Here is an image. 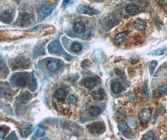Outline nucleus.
I'll list each match as a JSON object with an SVG mask.
<instances>
[{
	"label": "nucleus",
	"instance_id": "nucleus-1",
	"mask_svg": "<svg viewBox=\"0 0 167 140\" xmlns=\"http://www.w3.org/2000/svg\"><path fill=\"white\" fill-rule=\"evenodd\" d=\"M76 11L79 13L85 14V15H98L100 13L99 11L95 9H93L83 4H80L76 8Z\"/></svg>",
	"mask_w": 167,
	"mask_h": 140
},
{
	"label": "nucleus",
	"instance_id": "nucleus-2",
	"mask_svg": "<svg viewBox=\"0 0 167 140\" xmlns=\"http://www.w3.org/2000/svg\"><path fill=\"white\" fill-rule=\"evenodd\" d=\"M13 81L17 86L23 87L27 85L28 79V77L26 75L23 74H18L17 76H15L14 77V79Z\"/></svg>",
	"mask_w": 167,
	"mask_h": 140
},
{
	"label": "nucleus",
	"instance_id": "nucleus-3",
	"mask_svg": "<svg viewBox=\"0 0 167 140\" xmlns=\"http://www.w3.org/2000/svg\"><path fill=\"white\" fill-rule=\"evenodd\" d=\"M105 130L103 122H95L90 126V132L93 134H100L104 132Z\"/></svg>",
	"mask_w": 167,
	"mask_h": 140
},
{
	"label": "nucleus",
	"instance_id": "nucleus-4",
	"mask_svg": "<svg viewBox=\"0 0 167 140\" xmlns=\"http://www.w3.org/2000/svg\"><path fill=\"white\" fill-rule=\"evenodd\" d=\"M34 21V18L33 15L28 13H24L20 16V24L23 26H28L33 24Z\"/></svg>",
	"mask_w": 167,
	"mask_h": 140
},
{
	"label": "nucleus",
	"instance_id": "nucleus-5",
	"mask_svg": "<svg viewBox=\"0 0 167 140\" xmlns=\"http://www.w3.org/2000/svg\"><path fill=\"white\" fill-rule=\"evenodd\" d=\"M33 130V126L29 123H23L20 126V133L23 138H27Z\"/></svg>",
	"mask_w": 167,
	"mask_h": 140
},
{
	"label": "nucleus",
	"instance_id": "nucleus-6",
	"mask_svg": "<svg viewBox=\"0 0 167 140\" xmlns=\"http://www.w3.org/2000/svg\"><path fill=\"white\" fill-rule=\"evenodd\" d=\"M53 9L48 4H43V6L40 9V17H41V19H45L46 17L50 16L51 14L52 13Z\"/></svg>",
	"mask_w": 167,
	"mask_h": 140
},
{
	"label": "nucleus",
	"instance_id": "nucleus-7",
	"mask_svg": "<svg viewBox=\"0 0 167 140\" xmlns=\"http://www.w3.org/2000/svg\"><path fill=\"white\" fill-rule=\"evenodd\" d=\"M151 115V111L148 108H145L142 110L139 113V119L142 123L146 124L150 121Z\"/></svg>",
	"mask_w": 167,
	"mask_h": 140
},
{
	"label": "nucleus",
	"instance_id": "nucleus-8",
	"mask_svg": "<svg viewBox=\"0 0 167 140\" xmlns=\"http://www.w3.org/2000/svg\"><path fill=\"white\" fill-rule=\"evenodd\" d=\"M61 48V44L58 41H53L48 46L49 52L51 54H57L59 52Z\"/></svg>",
	"mask_w": 167,
	"mask_h": 140
},
{
	"label": "nucleus",
	"instance_id": "nucleus-9",
	"mask_svg": "<svg viewBox=\"0 0 167 140\" xmlns=\"http://www.w3.org/2000/svg\"><path fill=\"white\" fill-rule=\"evenodd\" d=\"M73 29L74 32H76V34H81L84 32L85 29V25L84 23L81 21L75 22L73 25Z\"/></svg>",
	"mask_w": 167,
	"mask_h": 140
},
{
	"label": "nucleus",
	"instance_id": "nucleus-10",
	"mask_svg": "<svg viewBox=\"0 0 167 140\" xmlns=\"http://www.w3.org/2000/svg\"><path fill=\"white\" fill-rule=\"evenodd\" d=\"M60 67V65L58 60L53 59L48 62L47 64V68L51 72L57 71Z\"/></svg>",
	"mask_w": 167,
	"mask_h": 140
},
{
	"label": "nucleus",
	"instance_id": "nucleus-11",
	"mask_svg": "<svg viewBox=\"0 0 167 140\" xmlns=\"http://www.w3.org/2000/svg\"><path fill=\"white\" fill-rule=\"evenodd\" d=\"M126 11L129 15H134L138 13L139 8L136 4L131 3L127 6L126 8Z\"/></svg>",
	"mask_w": 167,
	"mask_h": 140
},
{
	"label": "nucleus",
	"instance_id": "nucleus-12",
	"mask_svg": "<svg viewBox=\"0 0 167 140\" xmlns=\"http://www.w3.org/2000/svg\"><path fill=\"white\" fill-rule=\"evenodd\" d=\"M97 84V82L94 78L88 77L84 81V85L88 89H93Z\"/></svg>",
	"mask_w": 167,
	"mask_h": 140
},
{
	"label": "nucleus",
	"instance_id": "nucleus-13",
	"mask_svg": "<svg viewBox=\"0 0 167 140\" xmlns=\"http://www.w3.org/2000/svg\"><path fill=\"white\" fill-rule=\"evenodd\" d=\"M91 96L95 100L101 101L104 99V92L102 89H97L91 93Z\"/></svg>",
	"mask_w": 167,
	"mask_h": 140
},
{
	"label": "nucleus",
	"instance_id": "nucleus-14",
	"mask_svg": "<svg viewBox=\"0 0 167 140\" xmlns=\"http://www.w3.org/2000/svg\"><path fill=\"white\" fill-rule=\"evenodd\" d=\"M13 20V16L11 12L4 11L1 15V20L4 23H10Z\"/></svg>",
	"mask_w": 167,
	"mask_h": 140
},
{
	"label": "nucleus",
	"instance_id": "nucleus-15",
	"mask_svg": "<svg viewBox=\"0 0 167 140\" xmlns=\"http://www.w3.org/2000/svg\"><path fill=\"white\" fill-rule=\"evenodd\" d=\"M66 97L67 92L63 88H58L54 93V97L59 100H64Z\"/></svg>",
	"mask_w": 167,
	"mask_h": 140
},
{
	"label": "nucleus",
	"instance_id": "nucleus-16",
	"mask_svg": "<svg viewBox=\"0 0 167 140\" xmlns=\"http://www.w3.org/2000/svg\"><path fill=\"white\" fill-rule=\"evenodd\" d=\"M128 36V33L127 32H122L118 34L116 36L115 38V43L116 44H120L123 43L126 40Z\"/></svg>",
	"mask_w": 167,
	"mask_h": 140
},
{
	"label": "nucleus",
	"instance_id": "nucleus-17",
	"mask_svg": "<svg viewBox=\"0 0 167 140\" xmlns=\"http://www.w3.org/2000/svg\"><path fill=\"white\" fill-rule=\"evenodd\" d=\"M133 26H134V27L137 30L142 31L143 29H144L146 27V24L144 21L141 20V19L138 18V19H137V20L134 21Z\"/></svg>",
	"mask_w": 167,
	"mask_h": 140
},
{
	"label": "nucleus",
	"instance_id": "nucleus-18",
	"mask_svg": "<svg viewBox=\"0 0 167 140\" xmlns=\"http://www.w3.org/2000/svg\"><path fill=\"white\" fill-rule=\"evenodd\" d=\"M111 89L115 94H118V93L122 92L123 90V86L120 82H115L111 83Z\"/></svg>",
	"mask_w": 167,
	"mask_h": 140
},
{
	"label": "nucleus",
	"instance_id": "nucleus-19",
	"mask_svg": "<svg viewBox=\"0 0 167 140\" xmlns=\"http://www.w3.org/2000/svg\"><path fill=\"white\" fill-rule=\"evenodd\" d=\"M101 111V110L100 107L98 106H96V105L91 106L88 110L89 114L91 116H96L97 115H98L99 114H100Z\"/></svg>",
	"mask_w": 167,
	"mask_h": 140
},
{
	"label": "nucleus",
	"instance_id": "nucleus-20",
	"mask_svg": "<svg viewBox=\"0 0 167 140\" xmlns=\"http://www.w3.org/2000/svg\"><path fill=\"white\" fill-rule=\"evenodd\" d=\"M35 134L37 136H41L45 133V129L42 125H36L34 129Z\"/></svg>",
	"mask_w": 167,
	"mask_h": 140
},
{
	"label": "nucleus",
	"instance_id": "nucleus-21",
	"mask_svg": "<svg viewBox=\"0 0 167 140\" xmlns=\"http://www.w3.org/2000/svg\"><path fill=\"white\" fill-rule=\"evenodd\" d=\"M81 49H82V46L80 43H78V42L73 43L71 45V50L74 52L75 53L80 52Z\"/></svg>",
	"mask_w": 167,
	"mask_h": 140
},
{
	"label": "nucleus",
	"instance_id": "nucleus-22",
	"mask_svg": "<svg viewBox=\"0 0 167 140\" xmlns=\"http://www.w3.org/2000/svg\"><path fill=\"white\" fill-rule=\"evenodd\" d=\"M155 134L154 132L150 131V132H147L143 137L142 140H155Z\"/></svg>",
	"mask_w": 167,
	"mask_h": 140
},
{
	"label": "nucleus",
	"instance_id": "nucleus-23",
	"mask_svg": "<svg viewBox=\"0 0 167 140\" xmlns=\"http://www.w3.org/2000/svg\"><path fill=\"white\" fill-rule=\"evenodd\" d=\"M118 129L122 132H127L129 129L128 126L127 125L126 122H125V121H120V122L118 123Z\"/></svg>",
	"mask_w": 167,
	"mask_h": 140
},
{
	"label": "nucleus",
	"instance_id": "nucleus-24",
	"mask_svg": "<svg viewBox=\"0 0 167 140\" xmlns=\"http://www.w3.org/2000/svg\"><path fill=\"white\" fill-rule=\"evenodd\" d=\"M157 64H158V62L156 61V60H153V61H151L150 62V65H149V71H150V73L151 75L154 74L155 69L156 67Z\"/></svg>",
	"mask_w": 167,
	"mask_h": 140
},
{
	"label": "nucleus",
	"instance_id": "nucleus-25",
	"mask_svg": "<svg viewBox=\"0 0 167 140\" xmlns=\"http://www.w3.org/2000/svg\"><path fill=\"white\" fill-rule=\"evenodd\" d=\"M76 100H77L76 97L75 95H69V97H68V104H71V105L75 104V103L76 102Z\"/></svg>",
	"mask_w": 167,
	"mask_h": 140
},
{
	"label": "nucleus",
	"instance_id": "nucleus-26",
	"mask_svg": "<svg viewBox=\"0 0 167 140\" xmlns=\"http://www.w3.org/2000/svg\"><path fill=\"white\" fill-rule=\"evenodd\" d=\"M128 121L129 125L132 126V127H134V126H135L137 124V120L133 117V116H130V117H129V118L128 119Z\"/></svg>",
	"mask_w": 167,
	"mask_h": 140
},
{
	"label": "nucleus",
	"instance_id": "nucleus-27",
	"mask_svg": "<svg viewBox=\"0 0 167 140\" xmlns=\"http://www.w3.org/2000/svg\"><path fill=\"white\" fill-rule=\"evenodd\" d=\"M163 54V50L161 49H156L154 51H152L150 53V54L151 55H160Z\"/></svg>",
	"mask_w": 167,
	"mask_h": 140
},
{
	"label": "nucleus",
	"instance_id": "nucleus-28",
	"mask_svg": "<svg viewBox=\"0 0 167 140\" xmlns=\"http://www.w3.org/2000/svg\"><path fill=\"white\" fill-rule=\"evenodd\" d=\"M5 140H18V139L16 136V134H15L13 132L10 134V136H9Z\"/></svg>",
	"mask_w": 167,
	"mask_h": 140
},
{
	"label": "nucleus",
	"instance_id": "nucleus-29",
	"mask_svg": "<svg viewBox=\"0 0 167 140\" xmlns=\"http://www.w3.org/2000/svg\"><path fill=\"white\" fill-rule=\"evenodd\" d=\"M0 136H1V139H3L4 138V137L5 136V132H4L2 130H1V132H0Z\"/></svg>",
	"mask_w": 167,
	"mask_h": 140
},
{
	"label": "nucleus",
	"instance_id": "nucleus-30",
	"mask_svg": "<svg viewBox=\"0 0 167 140\" xmlns=\"http://www.w3.org/2000/svg\"><path fill=\"white\" fill-rule=\"evenodd\" d=\"M71 3V1H64L63 2V4H62V6H67L68 4H70Z\"/></svg>",
	"mask_w": 167,
	"mask_h": 140
},
{
	"label": "nucleus",
	"instance_id": "nucleus-31",
	"mask_svg": "<svg viewBox=\"0 0 167 140\" xmlns=\"http://www.w3.org/2000/svg\"><path fill=\"white\" fill-rule=\"evenodd\" d=\"M40 140H50V139L48 138H43L42 139H41Z\"/></svg>",
	"mask_w": 167,
	"mask_h": 140
}]
</instances>
